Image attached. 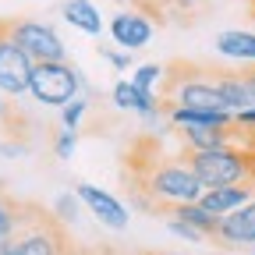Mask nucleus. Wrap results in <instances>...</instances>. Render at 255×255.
Segmentation results:
<instances>
[{"label": "nucleus", "instance_id": "10", "mask_svg": "<svg viewBox=\"0 0 255 255\" xmlns=\"http://www.w3.org/2000/svg\"><path fill=\"white\" fill-rule=\"evenodd\" d=\"M248 199H255V188H252V184H223V188H206L199 202H202L213 216H227V213H234L238 206H245Z\"/></svg>", "mask_w": 255, "mask_h": 255}, {"label": "nucleus", "instance_id": "18", "mask_svg": "<svg viewBox=\"0 0 255 255\" xmlns=\"http://www.w3.org/2000/svg\"><path fill=\"white\" fill-rule=\"evenodd\" d=\"M114 103H117L121 110H131V107H135V85L121 78V82L114 85Z\"/></svg>", "mask_w": 255, "mask_h": 255}, {"label": "nucleus", "instance_id": "13", "mask_svg": "<svg viewBox=\"0 0 255 255\" xmlns=\"http://www.w3.org/2000/svg\"><path fill=\"white\" fill-rule=\"evenodd\" d=\"M170 216H177V220H184V223H191L195 231H202L206 238H216V227H220V216H213L202 202H181V206H174L170 209Z\"/></svg>", "mask_w": 255, "mask_h": 255}, {"label": "nucleus", "instance_id": "19", "mask_svg": "<svg viewBox=\"0 0 255 255\" xmlns=\"http://www.w3.org/2000/svg\"><path fill=\"white\" fill-rule=\"evenodd\" d=\"M167 227H170L177 238H184V241H206V234H202V231H195L191 223H184V220H177V216H170V220H167Z\"/></svg>", "mask_w": 255, "mask_h": 255}, {"label": "nucleus", "instance_id": "15", "mask_svg": "<svg viewBox=\"0 0 255 255\" xmlns=\"http://www.w3.org/2000/svg\"><path fill=\"white\" fill-rule=\"evenodd\" d=\"M163 71H167L163 64H138V68H135V78H131V82H135L138 89H149V92H156V85L163 82Z\"/></svg>", "mask_w": 255, "mask_h": 255}, {"label": "nucleus", "instance_id": "16", "mask_svg": "<svg viewBox=\"0 0 255 255\" xmlns=\"http://www.w3.org/2000/svg\"><path fill=\"white\" fill-rule=\"evenodd\" d=\"M85 110H89V100H85V96H75L68 107H60V121H64V128H68V131H78V124H82Z\"/></svg>", "mask_w": 255, "mask_h": 255}, {"label": "nucleus", "instance_id": "6", "mask_svg": "<svg viewBox=\"0 0 255 255\" xmlns=\"http://www.w3.org/2000/svg\"><path fill=\"white\" fill-rule=\"evenodd\" d=\"M32 60L7 32V18H0V92L18 100L28 92V78H32Z\"/></svg>", "mask_w": 255, "mask_h": 255}, {"label": "nucleus", "instance_id": "21", "mask_svg": "<svg viewBox=\"0 0 255 255\" xmlns=\"http://www.w3.org/2000/svg\"><path fill=\"white\" fill-rule=\"evenodd\" d=\"M75 202H78V195H60L57 199V220H75Z\"/></svg>", "mask_w": 255, "mask_h": 255}, {"label": "nucleus", "instance_id": "24", "mask_svg": "<svg viewBox=\"0 0 255 255\" xmlns=\"http://www.w3.org/2000/svg\"><path fill=\"white\" fill-rule=\"evenodd\" d=\"M245 78V89H248V100H252V107H255V71H248V75H241Z\"/></svg>", "mask_w": 255, "mask_h": 255}, {"label": "nucleus", "instance_id": "3", "mask_svg": "<svg viewBox=\"0 0 255 255\" xmlns=\"http://www.w3.org/2000/svg\"><path fill=\"white\" fill-rule=\"evenodd\" d=\"M68 252V238H64L60 223L50 213L25 209L18 227L0 238V255H64Z\"/></svg>", "mask_w": 255, "mask_h": 255}, {"label": "nucleus", "instance_id": "14", "mask_svg": "<svg viewBox=\"0 0 255 255\" xmlns=\"http://www.w3.org/2000/svg\"><path fill=\"white\" fill-rule=\"evenodd\" d=\"M216 89H220L223 107H227L231 114H238V110H248V107H252L248 89H245V78H241V75H216Z\"/></svg>", "mask_w": 255, "mask_h": 255}, {"label": "nucleus", "instance_id": "22", "mask_svg": "<svg viewBox=\"0 0 255 255\" xmlns=\"http://www.w3.org/2000/svg\"><path fill=\"white\" fill-rule=\"evenodd\" d=\"M11 117H18V110L11 107V96H4V92H0V124H4V121H11Z\"/></svg>", "mask_w": 255, "mask_h": 255}, {"label": "nucleus", "instance_id": "8", "mask_svg": "<svg viewBox=\"0 0 255 255\" xmlns=\"http://www.w3.org/2000/svg\"><path fill=\"white\" fill-rule=\"evenodd\" d=\"M75 195L89 206V213L100 220L107 231H124V227H128V220H131L121 199H114L110 191L96 188V184H78V188H75Z\"/></svg>", "mask_w": 255, "mask_h": 255}, {"label": "nucleus", "instance_id": "23", "mask_svg": "<svg viewBox=\"0 0 255 255\" xmlns=\"http://www.w3.org/2000/svg\"><path fill=\"white\" fill-rule=\"evenodd\" d=\"M234 121H238V124H245V128H255V107L238 110V114H234Z\"/></svg>", "mask_w": 255, "mask_h": 255}, {"label": "nucleus", "instance_id": "12", "mask_svg": "<svg viewBox=\"0 0 255 255\" xmlns=\"http://www.w3.org/2000/svg\"><path fill=\"white\" fill-rule=\"evenodd\" d=\"M216 50L231 60H255V32L245 28H227L216 36Z\"/></svg>", "mask_w": 255, "mask_h": 255}, {"label": "nucleus", "instance_id": "4", "mask_svg": "<svg viewBox=\"0 0 255 255\" xmlns=\"http://www.w3.org/2000/svg\"><path fill=\"white\" fill-rule=\"evenodd\" d=\"M32 100H39L43 107H68L75 96H82V75L71 68L68 60H39L32 64L28 78Z\"/></svg>", "mask_w": 255, "mask_h": 255}, {"label": "nucleus", "instance_id": "5", "mask_svg": "<svg viewBox=\"0 0 255 255\" xmlns=\"http://www.w3.org/2000/svg\"><path fill=\"white\" fill-rule=\"evenodd\" d=\"M7 32L11 39L32 57V60H68L64 39L57 36V28L46 21H32V18H7Z\"/></svg>", "mask_w": 255, "mask_h": 255}, {"label": "nucleus", "instance_id": "9", "mask_svg": "<svg viewBox=\"0 0 255 255\" xmlns=\"http://www.w3.org/2000/svg\"><path fill=\"white\" fill-rule=\"evenodd\" d=\"M110 36L121 50H142L152 39V18L135 11V7H128V11L110 18Z\"/></svg>", "mask_w": 255, "mask_h": 255}, {"label": "nucleus", "instance_id": "7", "mask_svg": "<svg viewBox=\"0 0 255 255\" xmlns=\"http://www.w3.org/2000/svg\"><path fill=\"white\" fill-rule=\"evenodd\" d=\"M216 245H223V248H255V199H248L245 206H238L227 216H220Z\"/></svg>", "mask_w": 255, "mask_h": 255}, {"label": "nucleus", "instance_id": "2", "mask_svg": "<svg viewBox=\"0 0 255 255\" xmlns=\"http://www.w3.org/2000/svg\"><path fill=\"white\" fill-rule=\"evenodd\" d=\"M184 163L195 170L202 188L223 184H252L255 181V149L245 145H216V149H188Z\"/></svg>", "mask_w": 255, "mask_h": 255}, {"label": "nucleus", "instance_id": "20", "mask_svg": "<svg viewBox=\"0 0 255 255\" xmlns=\"http://www.w3.org/2000/svg\"><path fill=\"white\" fill-rule=\"evenodd\" d=\"M75 138H78V131H68V128H64V131L53 138V152H57L60 159H71V152H75Z\"/></svg>", "mask_w": 255, "mask_h": 255}, {"label": "nucleus", "instance_id": "1", "mask_svg": "<svg viewBox=\"0 0 255 255\" xmlns=\"http://www.w3.org/2000/svg\"><path fill=\"white\" fill-rule=\"evenodd\" d=\"M124 174H128L131 199L149 213H170L181 202H199L206 191L184 159H163L159 138H152V135H142L128 149Z\"/></svg>", "mask_w": 255, "mask_h": 255}, {"label": "nucleus", "instance_id": "17", "mask_svg": "<svg viewBox=\"0 0 255 255\" xmlns=\"http://www.w3.org/2000/svg\"><path fill=\"white\" fill-rule=\"evenodd\" d=\"M96 50H100V57H103V60H110L117 71H128V68H131V57H128L124 50H114V46H107V43H100Z\"/></svg>", "mask_w": 255, "mask_h": 255}, {"label": "nucleus", "instance_id": "11", "mask_svg": "<svg viewBox=\"0 0 255 255\" xmlns=\"http://www.w3.org/2000/svg\"><path fill=\"white\" fill-rule=\"evenodd\" d=\"M60 14H64L68 25H75L78 32H85V36H100L103 32V18H100V11H96L92 0H64Z\"/></svg>", "mask_w": 255, "mask_h": 255}]
</instances>
